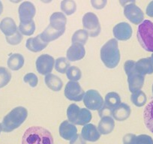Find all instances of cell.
<instances>
[{"label":"cell","instance_id":"44","mask_svg":"<svg viewBox=\"0 0 153 144\" xmlns=\"http://www.w3.org/2000/svg\"><path fill=\"white\" fill-rule=\"evenodd\" d=\"M2 131V125H1V123H0V134H1V131Z\"/></svg>","mask_w":153,"mask_h":144},{"label":"cell","instance_id":"45","mask_svg":"<svg viewBox=\"0 0 153 144\" xmlns=\"http://www.w3.org/2000/svg\"><path fill=\"white\" fill-rule=\"evenodd\" d=\"M151 59H152V64H153V53L152 54V56H151Z\"/></svg>","mask_w":153,"mask_h":144},{"label":"cell","instance_id":"15","mask_svg":"<svg viewBox=\"0 0 153 144\" xmlns=\"http://www.w3.org/2000/svg\"><path fill=\"white\" fill-rule=\"evenodd\" d=\"M113 32L117 40L126 42L131 38L133 30L130 24L126 22H122L113 27Z\"/></svg>","mask_w":153,"mask_h":144},{"label":"cell","instance_id":"20","mask_svg":"<svg viewBox=\"0 0 153 144\" xmlns=\"http://www.w3.org/2000/svg\"><path fill=\"white\" fill-rule=\"evenodd\" d=\"M48 42H45L40 35H38L35 38H29L26 40V47L29 50L33 53H38L43 50L48 45Z\"/></svg>","mask_w":153,"mask_h":144},{"label":"cell","instance_id":"14","mask_svg":"<svg viewBox=\"0 0 153 144\" xmlns=\"http://www.w3.org/2000/svg\"><path fill=\"white\" fill-rule=\"evenodd\" d=\"M18 14L20 23H27L33 20L36 14V8L33 3L26 1L19 6Z\"/></svg>","mask_w":153,"mask_h":144},{"label":"cell","instance_id":"2","mask_svg":"<svg viewBox=\"0 0 153 144\" xmlns=\"http://www.w3.org/2000/svg\"><path fill=\"white\" fill-rule=\"evenodd\" d=\"M100 56L104 65L108 68H115L120 61V51L116 39L109 40L100 50Z\"/></svg>","mask_w":153,"mask_h":144},{"label":"cell","instance_id":"30","mask_svg":"<svg viewBox=\"0 0 153 144\" xmlns=\"http://www.w3.org/2000/svg\"><path fill=\"white\" fill-rule=\"evenodd\" d=\"M131 100L135 106L140 107L145 105L147 101V98L146 94L143 91L139 90L132 93Z\"/></svg>","mask_w":153,"mask_h":144},{"label":"cell","instance_id":"22","mask_svg":"<svg viewBox=\"0 0 153 144\" xmlns=\"http://www.w3.org/2000/svg\"><path fill=\"white\" fill-rule=\"evenodd\" d=\"M135 68L137 71L143 76L153 74V64L151 57L140 59L136 62Z\"/></svg>","mask_w":153,"mask_h":144},{"label":"cell","instance_id":"43","mask_svg":"<svg viewBox=\"0 0 153 144\" xmlns=\"http://www.w3.org/2000/svg\"><path fill=\"white\" fill-rule=\"evenodd\" d=\"M9 1L11 2H12V3L17 4V3H19V2H20L21 1H23V0H9Z\"/></svg>","mask_w":153,"mask_h":144},{"label":"cell","instance_id":"35","mask_svg":"<svg viewBox=\"0 0 153 144\" xmlns=\"http://www.w3.org/2000/svg\"><path fill=\"white\" fill-rule=\"evenodd\" d=\"M5 39H6L8 44L15 46V45H18L21 43L22 40H23V35L18 29L14 35H10V36H5Z\"/></svg>","mask_w":153,"mask_h":144},{"label":"cell","instance_id":"32","mask_svg":"<svg viewBox=\"0 0 153 144\" xmlns=\"http://www.w3.org/2000/svg\"><path fill=\"white\" fill-rule=\"evenodd\" d=\"M55 69L56 71L59 72L61 74L66 73L68 68L70 67V62L68 59L65 57H59L55 60Z\"/></svg>","mask_w":153,"mask_h":144},{"label":"cell","instance_id":"42","mask_svg":"<svg viewBox=\"0 0 153 144\" xmlns=\"http://www.w3.org/2000/svg\"><path fill=\"white\" fill-rule=\"evenodd\" d=\"M41 2H42L43 3H45V4H48V3H51V2H52L53 0H40Z\"/></svg>","mask_w":153,"mask_h":144},{"label":"cell","instance_id":"21","mask_svg":"<svg viewBox=\"0 0 153 144\" xmlns=\"http://www.w3.org/2000/svg\"><path fill=\"white\" fill-rule=\"evenodd\" d=\"M81 135L83 139L89 142H95L98 140L101 134L98 131V128L93 124H86L83 125L81 131Z\"/></svg>","mask_w":153,"mask_h":144},{"label":"cell","instance_id":"38","mask_svg":"<svg viewBox=\"0 0 153 144\" xmlns=\"http://www.w3.org/2000/svg\"><path fill=\"white\" fill-rule=\"evenodd\" d=\"M69 144H86V140L83 138L81 134H76L73 138L70 140Z\"/></svg>","mask_w":153,"mask_h":144},{"label":"cell","instance_id":"34","mask_svg":"<svg viewBox=\"0 0 153 144\" xmlns=\"http://www.w3.org/2000/svg\"><path fill=\"white\" fill-rule=\"evenodd\" d=\"M11 79V72L5 67H0V89L9 83Z\"/></svg>","mask_w":153,"mask_h":144},{"label":"cell","instance_id":"17","mask_svg":"<svg viewBox=\"0 0 153 144\" xmlns=\"http://www.w3.org/2000/svg\"><path fill=\"white\" fill-rule=\"evenodd\" d=\"M123 144H153V139L147 134L137 135L127 134L123 137Z\"/></svg>","mask_w":153,"mask_h":144},{"label":"cell","instance_id":"16","mask_svg":"<svg viewBox=\"0 0 153 144\" xmlns=\"http://www.w3.org/2000/svg\"><path fill=\"white\" fill-rule=\"evenodd\" d=\"M86 55L84 45L80 43H73L68 49L66 57L70 62H76L81 60Z\"/></svg>","mask_w":153,"mask_h":144},{"label":"cell","instance_id":"46","mask_svg":"<svg viewBox=\"0 0 153 144\" xmlns=\"http://www.w3.org/2000/svg\"><path fill=\"white\" fill-rule=\"evenodd\" d=\"M152 94H153V84H152Z\"/></svg>","mask_w":153,"mask_h":144},{"label":"cell","instance_id":"11","mask_svg":"<svg viewBox=\"0 0 153 144\" xmlns=\"http://www.w3.org/2000/svg\"><path fill=\"white\" fill-rule=\"evenodd\" d=\"M85 92L77 81H69L67 83L64 90V95L68 100L72 101H81Z\"/></svg>","mask_w":153,"mask_h":144},{"label":"cell","instance_id":"27","mask_svg":"<svg viewBox=\"0 0 153 144\" xmlns=\"http://www.w3.org/2000/svg\"><path fill=\"white\" fill-rule=\"evenodd\" d=\"M143 120L146 127L153 134V100L146 106L143 111Z\"/></svg>","mask_w":153,"mask_h":144},{"label":"cell","instance_id":"36","mask_svg":"<svg viewBox=\"0 0 153 144\" xmlns=\"http://www.w3.org/2000/svg\"><path fill=\"white\" fill-rule=\"evenodd\" d=\"M23 81L28 83L31 87H36L38 83V79L34 73H28L23 77Z\"/></svg>","mask_w":153,"mask_h":144},{"label":"cell","instance_id":"24","mask_svg":"<svg viewBox=\"0 0 153 144\" xmlns=\"http://www.w3.org/2000/svg\"><path fill=\"white\" fill-rule=\"evenodd\" d=\"M115 127L114 120L110 116L102 117L98 125V130L101 134H109L113 131Z\"/></svg>","mask_w":153,"mask_h":144},{"label":"cell","instance_id":"23","mask_svg":"<svg viewBox=\"0 0 153 144\" xmlns=\"http://www.w3.org/2000/svg\"><path fill=\"white\" fill-rule=\"evenodd\" d=\"M0 29L5 36H10L15 34L18 28L11 17H5L0 23Z\"/></svg>","mask_w":153,"mask_h":144},{"label":"cell","instance_id":"6","mask_svg":"<svg viewBox=\"0 0 153 144\" xmlns=\"http://www.w3.org/2000/svg\"><path fill=\"white\" fill-rule=\"evenodd\" d=\"M135 63L136 62L133 60H128L124 65L125 72L128 76L129 91L132 93L141 90L145 81V76L137 71L135 68Z\"/></svg>","mask_w":153,"mask_h":144},{"label":"cell","instance_id":"28","mask_svg":"<svg viewBox=\"0 0 153 144\" xmlns=\"http://www.w3.org/2000/svg\"><path fill=\"white\" fill-rule=\"evenodd\" d=\"M61 10L66 15H72L76 12V2L74 0H62L61 2Z\"/></svg>","mask_w":153,"mask_h":144},{"label":"cell","instance_id":"12","mask_svg":"<svg viewBox=\"0 0 153 144\" xmlns=\"http://www.w3.org/2000/svg\"><path fill=\"white\" fill-rule=\"evenodd\" d=\"M37 71L42 75L51 74L55 65V59L48 54H42L37 59L35 62Z\"/></svg>","mask_w":153,"mask_h":144},{"label":"cell","instance_id":"13","mask_svg":"<svg viewBox=\"0 0 153 144\" xmlns=\"http://www.w3.org/2000/svg\"><path fill=\"white\" fill-rule=\"evenodd\" d=\"M124 15L131 23L139 25L143 21L144 14L135 3H131L124 7Z\"/></svg>","mask_w":153,"mask_h":144},{"label":"cell","instance_id":"41","mask_svg":"<svg viewBox=\"0 0 153 144\" xmlns=\"http://www.w3.org/2000/svg\"><path fill=\"white\" fill-rule=\"evenodd\" d=\"M2 12H3V5H2V2L0 0V15L2 14Z\"/></svg>","mask_w":153,"mask_h":144},{"label":"cell","instance_id":"3","mask_svg":"<svg viewBox=\"0 0 153 144\" xmlns=\"http://www.w3.org/2000/svg\"><path fill=\"white\" fill-rule=\"evenodd\" d=\"M22 144H53V137L45 128L34 126L24 132Z\"/></svg>","mask_w":153,"mask_h":144},{"label":"cell","instance_id":"18","mask_svg":"<svg viewBox=\"0 0 153 144\" xmlns=\"http://www.w3.org/2000/svg\"><path fill=\"white\" fill-rule=\"evenodd\" d=\"M131 113V108L127 104L120 103L119 105L112 110V117L117 121L123 122L128 119Z\"/></svg>","mask_w":153,"mask_h":144},{"label":"cell","instance_id":"39","mask_svg":"<svg viewBox=\"0 0 153 144\" xmlns=\"http://www.w3.org/2000/svg\"><path fill=\"white\" fill-rule=\"evenodd\" d=\"M146 14L150 17H153V0L149 3L147 5L146 10Z\"/></svg>","mask_w":153,"mask_h":144},{"label":"cell","instance_id":"19","mask_svg":"<svg viewBox=\"0 0 153 144\" xmlns=\"http://www.w3.org/2000/svg\"><path fill=\"white\" fill-rule=\"evenodd\" d=\"M59 131L62 138L65 140H71L77 134V128L74 124L65 120L61 123Z\"/></svg>","mask_w":153,"mask_h":144},{"label":"cell","instance_id":"10","mask_svg":"<svg viewBox=\"0 0 153 144\" xmlns=\"http://www.w3.org/2000/svg\"><path fill=\"white\" fill-rule=\"evenodd\" d=\"M83 100L86 108L92 111H99L104 104L101 94L95 89H89L85 92Z\"/></svg>","mask_w":153,"mask_h":144},{"label":"cell","instance_id":"26","mask_svg":"<svg viewBox=\"0 0 153 144\" xmlns=\"http://www.w3.org/2000/svg\"><path fill=\"white\" fill-rule=\"evenodd\" d=\"M25 59L23 55L20 53H13L10 55L7 61L8 67L12 71H18L24 65Z\"/></svg>","mask_w":153,"mask_h":144},{"label":"cell","instance_id":"4","mask_svg":"<svg viewBox=\"0 0 153 144\" xmlns=\"http://www.w3.org/2000/svg\"><path fill=\"white\" fill-rule=\"evenodd\" d=\"M28 117V111L24 107H17L11 111L3 118L2 123V131L9 133L20 127Z\"/></svg>","mask_w":153,"mask_h":144},{"label":"cell","instance_id":"7","mask_svg":"<svg viewBox=\"0 0 153 144\" xmlns=\"http://www.w3.org/2000/svg\"><path fill=\"white\" fill-rule=\"evenodd\" d=\"M69 122L77 125H84L92 120V114L87 108H80L76 104H71L67 109Z\"/></svg>","mask_w":153,"mask_h":144},{"label":"cell","instance_id":"5","mask_svg":"<svg viewBox=\"0 0 153 144\" xmlns=\"http://www.w3.org/2000/svg\"><path fill=\"white\" fill-rule=\"evenodd\" d=\"M137 40L146 51L153 53V23L145 20L139 24L137 29Z\"/></svg>","mask_w":153,"mask_h":144},{"label":"cell","instance_id":"40","mask_svg":"<svg viewBox=\"0 0 153 144\" xmlns=\"http://www.w3.org/2000/svg\"><path fill=\"white\" fill-rule=\"evenodd\" d=\"M119 1H120V5L123 7L126 6L128 4L135 3V2H136V0H119Z\"/></svg>","mask_w":153,"mask_h":144},{"label":"cell","instance_id":"25","mask_svg":"<svg viewBox=\"0 0 153 144\" xmlns=\"http://www.w3.org/2000/svg\"><path fill=\"white\" fill-rule=\"evenodd\" d=\"M45 82L46 86L53 92H59L63 86V82L61 78L52 74L45 75Z\"/></svg>","mask_w":153,"mask_h":144},{"label":"cell","instance_id":"9","mask_svg":"<svg viewBox=\"0 0 153 144\" xmlns=\"http://www.w3.org/2000/svg\"><path fill=\"white\" fill-rule=\"evenodd\" d=\"M120 103H121V98L118 93L114 92L107 93L105 96L102 107L98 111L99 117L101 118L104 117H109V116L111 117L112 110L119 105Z\"/></svg>","mask_w":153,"mask_h":144},{"label":"cell","instance_id":"31","mask_svg":"<svg viewBox=\"0 0 153 144\" xmlns=\"http://www.w3.org/2000/svg\"><path fill=\"white\" fill-rule=\"evenodd\" d=\"M19 31L23 35L31 36L34 34L35 31V23L34 20L27 23H20L18 28Z\"/></svg>","mask_w":153,"mask_h":144},{"label":"cell","instance_id":"37","mask_svg":"<svg viewBox=\"0 0 153 144\" xmlns=\"http://www.w3.org/2000/svg\"><path fill=\"white\" fill-rule=\"evenodd\" d=\"M107 0H91V5L97 10H101L105 8Z\"/></svg>","mask_w":153,"mask_h":144},{"label":"cell","instance_id":"33","mask_svg":"<svg viewBox=\"0 0 153 144\" xmlns=\"http://www.w3.org/2000/svg\"><path fill=\"white\" fill-rule=\"evenodd\" d=\"M66 75L70 81H78L81 79L82 73L79 68L76 66H70L66 71Z\"/></svg>","mask_w":153,"mask_h":144},{"label":"cell","instance_id":"1","mask_svg":"<svg viewBox=\"0 0 153 144\" xmlns=\"http://www.w3.org/2000/svg\"><path fill=\"white\" fill-rule=\"evenodd\" d=\"M67 18L62 12H55L50 17V24L41 34L42 39L46 42L56 40L65 33Z\"/></svg>","mask_w":153,"mask_h":144},{"label":"cell","instance_id":"8","mask_svg":"<svg viewBox=\"0 0 153 144\" xmlns=\"http://www.w3.org/2000/svg\"><path fill=\"white\" fill-rule=\"evenodd\" d=\"M83 28L88 32L89 37H98L101 32V25L98 16L92 12H88L84 14L82 19Z\"/></svg>","mask_w":153,"mask_h":144},{"label":"cell","instance_id":"29","mask_svg":"<svg viewBox=\"0 0 153 144\" xmlns=\"http://www.w3.org/2000/svg\"><path fill=\"white\" fill-rule=\"evenodd\" d=\"M89 39L88 32L85 29H79L76 31L72 35L71 42L73 43H80L81 45H85Z\"/></svg>","mask_w":153,"mask_h":144}]
</instances>
